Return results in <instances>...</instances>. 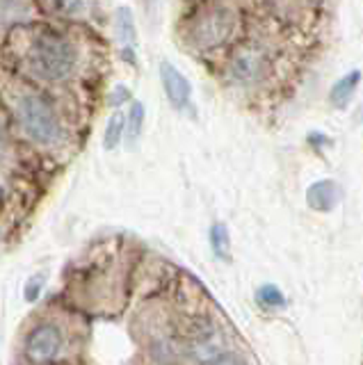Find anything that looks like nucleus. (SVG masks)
I'll use <instances>...</instances> for the list:
<instances>
[{
	"instance_id": "2eb2a0df",
	"label": "nucleus",
	"mask_w": 363,
	"mask_h": 365,
	"mask_svg": "<svg viewBox=\"0 0 363 365\" xmlns=\"http://www.w3.org/2000/svg\"><path fill=\"white\" fill-rule=\"evenodd\" d=\"M41 3L62 16H73L83 9V0H41Z\"/></svg>"
},
{
	"instance_id": "f3484780",
	"label": "nucleus",
	"mask_w": 363,
	"mask_h": 365,
	"mask_svg": "<svg viewBox=\"0 0 363 365\" xmlns=\"http://www.w3.org/2000/svg\"><path fill=\"white\" fill-rule=\"evenodd\" d=\"M208 365H245L237 356H233V354H222V356H218L213 363Z\"/></svg>"
},
{
	"instance_id": "a211bd4d",
	"label": "nucleus",
	"mask_w": 363,
	"mask_h": 365,
	"mask_svg": "<svg viewBox=\"0 0 363 365\" xmlns=\"http://www.w3.org/2000/svg\"><path fill=\"white\" fill-rule=\"evenodd\" d=\"M128 98H131V91L126 87H115V91H112V103H115V106L126 103Z\"/></svg>"
},
{
	"instance_id": "f8f14e48",
	"label": "nucleus",
	"mask_w": 363,
	"mask_h": 365,
	"mask_svg": "<svg viewBox=\"0 0 363 365\" xmlns=\"http://www.w3.org/2000/svg\"><path fill=\"white\" fill-rule=\"evenodd\" d=\"M123 128H126V114L123 112H115L110 117L108 125H106V133H103V148L106 151H112L123 137Z\"/></svg>"
},
{
	"instance_id": "423d86ee",
	"label": "nucleus",
	"mask_w": 363,
	"mask_h": 365,
	"mask_svg": "<svg viewBox=\"0 0 363 365\" xmlns=\"http://www.w3.org/2000/svg\"><path fill=\"white\" fill-rule=\"evenodd\" d=\"M188 351L197 363H213L224 354V336L210 322H199L192 327L188 338Z\"/></svg>"
},
{
	"instance_id": "9d476101",
	"label": "nucleus",
	"mask_w": 363,
	"mask_h": 365,
	"mask_svg": "<svg viewBox=\"0 0 363 365\" xmlns=\"http://www.w3.org/2000/svg\"><path fill=\"white\" fill-rule=\"evenodd\" d=\"M117 37L121 48H133L135 43V21H133V11L128 7H119L117 9Z\"/></svg>"
},
{
	"instance_id": "f03ea898",
	"label": "nucleus",
	"mask_w": 363,
	"mask_h": 365,
	"mask_svg": "<svg viewBox=\"0 0 363 365\" xmlns=\"http://www.w3.org/2000/svg\"><path fill=\"white\" fill-rule=\"evenodd\" d=\"M19 119L26 135L37 144L53 146L62 140V125L55 110L39 94H24L19 98Z\"/></svg>"
},
{
	"instance_id": "0eeeda50",
	"label": "nucleus",
	"mask_w": 363,
	"mask_h": 365,
	"mask_svg": "<svg viewBox=\"0 0 363 365\" xmlns=\"http://www.w3.org/2000/svg\"><path fill=\"white\" fill-rule=\"evenodd\" d=\"M160 78H163V87H165V94H167L169 103L178 110L188 108L190 96H192V87L188 83V78L169 62L160 64Z\"/></svg>"
},
{
	"instance_id": "20e7f679",
	"label": "nucleus",
	"mask_w": 363,
	"mask_h": 365,
	"mask_svg": "<svg viewBox=\"0 0 363 365\" xmlns=\"http://www.w3.org/2000/svg\"><path fill=\"white\" fill-rule=\"evenodd\" d=\"M270 71L267 53L258 46H242L229 62V78L237 85H256Z\"/></svg>"
},
{
	"instance_id": "39448f33",
	"label": "nucleus",
	"mask_w": 363,
	"mask_h": 365,
	"mask_svg": "<svg viewBox=\"0 0 363 365\" xmlns=\"http://www.w3.org/2000/svg\"><path fill=\"white\" fill-rule=\"evenodd\" d=\"M64 338L60 327H55L51 322H41L30 331L26 338V359L32 365H48L51 361L58 359V354L62 351Z\"/></svg>"
},
{
	"instance_id": "ddd939ff",
	"label": "nucleus",
	"mask_w": 363,
	"mask_h": 365,
	"mask_svg": "<svg viewBox=\"0 0 363 365\" xmlns=\"http://www.w3.org/2000/svg\"><path fill=\"white\" fill-rule=\"evenodd\" d=\"M210 247H213V254L226 260L229 258V249H231V237L229 231H226L224 224H213L210 226Z\"/></svg>"
},
{
	"instance_id": "6e6552de",
	"label": "nucleus",
	"mask_w": 363,
	"mask_h": 365,
	"mask_svg": "<svg viewBox=\"0 0 363 365\" xmlns=\"http://www.w3.org/2000/svg\"><path fill=\"white\" fill-rule=\"evenodd\" d=\"M340 201V187L336 180H317L306 190V203L317 212H329Z\"/></svg>"
},
{
	"instance_id": "4468645a",
	"label": "nucleus",
	"mask_w": 363,
	"mask_h": 365,
	"mask_svg": "<svg viewBox=\"0 0 363 365\" xmlns=\"http://www.w3.org/2000/svg\"><path fill=\"white\" fill-rule=\"evenodd\" d=\"M126 123H128V140L135 142L138 135L142 133V123H144V106L142 103H133L131 112L126 114Z\"/></svg>"
},
{
	"instance_id": "6ab92c4d",
	"label": "nucleus",
	"mask_w": 363,
	"mask_h": 365,
	"mask_svg": "<svg viewBox=\"0 0 363 365\" xmlns=\"http://www.w3.org/2000/svg\"><path fill=\"white\" fill-rule=\"evenodd\" d=\"M309 142L315 144V146H320V144H332V140H327V137L320 135V133H311V135H309Z\"/></svg>"
},
{
	"instance_id": "f257e3e1",
	"label": "nucleus",
	"mask_w": 363,
	"mask_h": 365,
	"mask_svg": "<svg viewBox=\"0 0 363 365\" xmlns=\"http://www.w3.org/2000/svg\"><path fill=\"white\" fill-rule=\"evenodd\" d=\"M30 66L44 80H62L76 66V51L69 39L55 32H44L30 48Z\"/></svg>"
},
{
	"instance_id": "7ed1b4c3",
	"label": "nucleus",
	"mask_w": 363,
	"mask_h": 365,
	"mask_svg": "<svg viewBox=\"0 0 363 365\" xmlns=\"http://www.w3.org/2000/svg\"><path fill=\"white\" fill-rule=\"evenodd\" d=\"M235 28V11L231 7H213L197 19L192 26V39L201 48H213L231 37Z\"/></svg>"
},
{
	"instance_id": "9b49d317",
	"label": "nucleus",
	"mask_w": 363,
	"mask_h": 365,
	"mask_svg": "<svg viewBox=\"0 0 363 365\" xmlns=\"http://www.w3.org/2000/svg\"><path fill=\"white\" fill-rule=\"evenodd\" d=\"M256 302L260 308H265V311H281V308L286 306V297H283V292L277 285L265 283L256 290Z\"/></svg>"
},
{
	"instance_id": "dca6fc26",
	"label": "nucleus",
	"mask_w": 363,
	"mask_h": 365,
	"mask_svg": "<svg viewBox=\"0 0 363 365\" xmlns=\"http://www.w3.org/2000/svg\"><path fill=\"white\" fill-rule=\"evenodd\" d=\"M41 283H44L41 277H32V279L26 283V292H24V297H26L28 302H37V297H39V292H41Z\"/></svg>"
},
{
	"instance_id": "1a4fd4ad",
	"label": "nucleus",
	"mask_w": 363,
	"mask_h": 365,
	"mask_svg": "<svg viewBox=\"0 0 363 365\" xmlns=\"http://www.w3.org/2000/svg\"><path fill=\"white\" fill-rule=\"evenodd\" d=\"M359 83H361V71H357V68L345 73L343 78H338L332 87V91H329V101H332V106L338 110L347 108V103L352 101V96H354Z\"/></svg>"
}]
</instances>
